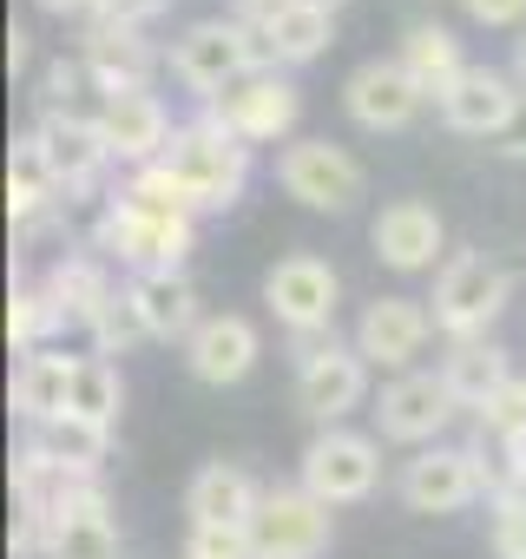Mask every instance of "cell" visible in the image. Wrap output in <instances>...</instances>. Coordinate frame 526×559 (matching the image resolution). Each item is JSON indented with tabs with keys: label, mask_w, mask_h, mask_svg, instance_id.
Instances as JSON below:
<instances>
[{
	"label": "cell",
	"mask_w": 526,
	"mask_h": 559,
	"mask_svg": "<svg viewBox=\"0 0 526 559\" xmlns=\"http://www.w3.org/2000/svg\"><path fill=\"white\" fill-rule=\"evenodd\" d=\"M277 185H284L297 204H310V211H349V204L362 198L369 171H362L343 145H330V139H297V145L277 152Z\"/></svg>",
	"instance_id": "cell-9"
},
{
	"label": "cell",
	"mask_w": 526,
	"mask_h": 559,
	"mask_svg": "<svg viewBox=\"0 0 526 559\" xmlns=\"http://www.w3.org/2000/svg\"><path fill=\"white\" fill-rule=\"evenodd\" d=\"M434 106H441L447 132H461V139H493V132H506L513 119H526V93H519L506 73H493V67H467Z\"/></svg>",
	"instance_id": "cell-13"
},
{
	"label": "cell",
	"mask_w": 526,
	"mask_h": 559,
	"mask_svg": "<svg viewBox=\"0 0 526 559\" xmlns=\"http://www.w3.org/2000/svg\"><path fill=\"white\" fill-rule=\"evenodd\" d=\"M382 480V448L369 435H349V428H323L310 448H303V493H316L323 507H349V500H369Z\"/></svg>",
	"instance_id": "cell-10"
},
{
	"label": "cell",
	"mask_w": 526,
	"mask_h": 559,
	"mask_svg": "<svg viewBox=\"0 0 526 559\" xmlns=\"http://www.w3.org/2000/svg\"><path fill=\"white\" fill-rule=\"evenodd\" d=\"M86 336L99 343V356H119V349H132V343H152L145 323H139V310H132V290H112V304L86 323Z\"/></svg>",
	"instance_id": "cell-33"
},
{
	"label": "cell",
	"mask_w": 526,
	"mask_h": 559,
	"mask_svg": "<svg viewBox=\"0 0 526 559\" xmlns=\"http://www.w3.org/2000/svg\"><path fill=\"white\" fill-rule=\"evenodd\" d=\"M237 8H256V0H237Z\"/></svg>",
	"instance_id": "cell-44"
},
{
	"label": "cell",
	"mask_w": 526,
	"mask_h": 559,
	"mask_svg": "<svg viewBox=\"0 0 526 559\" xmlns=\"http://www.w3.org/2000/svg\"><path fill=\"white\" fill-rule=\"evenodd\" d=\"M336 297H343V276L310 257V250H290L271 263V276H263V304L277 310V323L290 336H323L330 317H336Z\"/></svg>",
	"instance_id": "cell-8"
},
{
	"label": "cell",
	"mask_w": 526,
	"mask_h": 559,
	"mask_svg": "<svg viewBox=\"0 0 526 559\" xmlns=\"http://www.w3.org/2000/svg\"><path fill=\"white\" fill-rule=\"evenodd\" d=\"M47 14H86V0H40Z\"/></svg>",
	"instance_id": "cell-41"
},
{
	"label": "cell",
	"mask_w": 526,
	"mask_h": 559,
	"mask_svg": "<svg viewBox=\"0 0 526 559\" xmlns=\"http://www.w3.org/2000/svg\"><path fill=\"white\" fill-rule=\"evenodd\" d=\"M271 67V47H263L256 27H243L237 14L230 21H191L178 40H171V73L198 93V99H224L237 80Z\"/></svg>",
	"instance_id": "cell-2"
},
{
	"label": "cell",
	"mask_w": 526,
	"mask_h": 559,
	"mask_svg": "<svg viewBox=\"0 0 526 559\" xmlns=\"http://www.w3.org/2000/svg\"><path fill=\"white\" fill-rule=\"evenodd\" d=\"M80 60H86V73H93L99 93H145V80H152V47H145V34H139V27H119V21H93Z\"/></svg>",
	"instance_id": "cell-22"
},
{
	"label": "cell",
	"mask_w": 526,
	"mask_h": 559,
	"mask_svg": "<svg viewBox=\"0 0 526 559\" xmlns=\"http://www.w3.org/2000/svg\"><path fill=\"white\" fill-rule=\"evenodd\" d=\"M297 112H303L297 86H290L277 67H263V73L237 80L224 99H211V112H204V119H217V126H224V132H237L243 145H263V139H284V132L297 126Z\"/></svg>",
	"instance_id": "cell-11"
},
{
	"label": "cell",
	"mask_w": 526,
	"mask_h": 559,
	"mask_svg": "<svg viewBox=\"0 0 526 559\" xmlns=\"http://www.w3.org/2000/svg\"><path fill=\"white\" fill-rule=\"evenodd\" d=\"M125 290H132V310H139L152 343H191L198 336L204 317H198V290H191L184 270H139Z\"/></svg>",
	"instance_id": "cell-21"
},
{
	"label": "cell",
	"mask_w": 526,
	"mask_h": 559,
	"mask_svg": "<svg viewBox=\"0 0 526 559\" xmlns=\"http://www.w3.org/2000/svg\"><path fill=\"white\" fill-rule=\"evenodd\" d=\"M27 448H34L47 467H60V474L93 480L99 461L112 454V428H99V421H86V415H53V421H40V428L27 435Z\"/></svg>",
	"instance_id": "cell-25"
},
{
	"label": "cell",
	"mask_w": 526,
	"mask_h": 559,
	"mask_svg": "<svg viewBox=\"0 0 526 559\" xmlns=\"http://www.w3.org/2000/svg\"><path fill=\"white\" fill-rule=\"evenodd\" d=\"M158 165L184 185V198L198 211H230L237 191H243V178H250V145L237 132H224L217 119H191V126L171 132V145H165Z\"/></svg>",
	"instance_id": "cell-1"
},
{
	"label": "cell",
	"mask_w": 526,
	"mask_h": 559,
	"mask_svg": "<svg viewBox=\"0 0 526 559\" xmlns=\"http://www.w3.org/2000/svg\"><path fill=\"white\" fill-rule=\"evenodd\" d=\"M297 8H323V14H336V8H343V0H297Z\"/></svg>",
	"instance_id": "cell-43"
},
{
	"label": "cell",
	"mask_w": 526,
	"mask_h": 559,
	"mask_svg": "<svg viewBox=\"0 0 526 559\" xmlns=\"http://www.w3.org/2000/svg\"><path fill=\"white\" fill-rule=\"evenodd\" d=\"M53 198H60V178L47 171L34 132H27V139L14 145V158H8V211H14V224H34V217L53 211Z\"/></svg>",
	"instance_id": "cell-30"
},
{
	"label": "cell",
	"mask_w": 526,
	"mask_h": 559,
	"mask_svg": "<svg viewBox=\"0 0 526 559\" xmlns=\"http://www.w3.org/2000/svg\"><path fill=\"white\" fill-rule=\"evenodd\" d=\"M428 336H434V317H428L415 297H375V304L362 310V323H356V356H362L369 369L408 376V362L428 349Z\"/></svg>",
	"instance_id": "cell-14"
},
{
	"label": "cell",
	"mask_w": 526,
	"mask_h": 559,
	"mask_svg": "<svg viewBox=\"0 0 526 559\" xmlns=\"http://www.w3.org/2000/svg\"><path fill=\"white\" fill-rule=\"evenodd\" d=\"M256 356H263V336H256V323H250V317H237V310L204 317V323H198V336L184 343L191 376H198V382H211V389L243 382V376L256 369Z\"/></svg>",
	"instance_id": "cell-19"
},
{
	"label": "cell",
	"mask_w": 526,
	"mask_h": 559,
	"mask_svg": "<svg viewBox=\"0 0 526 559\" xmlns=\"http://www.w3.org/2000/svg\"><path fill=\"white\" fill-rule=\"evenodd\" d=\"M369 395V362L356 356V343H336L330 330L323 336H297V402L310 421H343L349 408H362Z\"/></svg>",
	"instance_id": "cell-5"
},
{
	"label": "cell",
	"mask_w": 526,
	"mask_h": 559,
	"mask_svg": "<svg viewBox=\"0 0 526 559\" xmlns=\"http://www.w3.org/2000/svg\"><path fill=\"white\" fill-rule=\"evenodd\" d=\"M454 395H447V382L441 376H421V369H408V376H395L388 389H382V402H375V421H382V441H408V448H434V435L454 421Z\"/></svg>",
	"instance_id": "cell-15"
},
{
	"label": "cell",
	"mask_w": 526,
	"mask_h": 559,
	"mask_svg": "<svg viewBox=\"0 0 526 559\" xmlns=\"http://www.w3.org/2000/svg\"><path fill=\"white\" fill-rule=\"evenodd\" d=\"M395 60H402V73H408V80H415V86H421L428 99H441V93H447V86H454V80L467 73V60H461V40H454L447 27H434V21L408 27V34H402V53H395Z\"/></svg>",
	"instance_id": "cell-27"
},
{
	"label": "cell",
	"mask_w": 526,
	"mask_h": 559,
	"mask_svg": "<svg viewBox=\"0 0 526 559\" xmlns=\"http://www.w3.org/2000/svg\"><path fill=\"white\" fill-rule=\"evenodd\" d=\"M99 132H106V145H112V158H125V165H158L165 158V145H171V112L158 106V93H106L99 99Z\"/></svg>",
	"instance_id": "cell-18"
},
{
	"label": "cell",
	"mask_w": 526,
	"mask_h": 559,
	"mask_svg": "<svg viewBox=\"0 0 526 559\" xmlns=\"http://www.w3.org/2000/svg\"><path fill=\"white\" fill-rule=\"evenodd\" d=\"M158 8H165V0H125L112 21H119V27H139V21H145V14H158Z\"/></svg>",
	"instance_id": "cell-39"
},
{
	"label": "cell",
	"mask_w": 526,
	"mask_h": 559,
	"mask_svg": "<svg viewBox=\"0 0 526 559\" xmlns=\"http://www.w3.org/2000/svg\"><path fill=\"white\" fill-rule=\"evenodd\" d=\"M40 290H47V297L80 323V330H86V323L112 304V276H106L93 257H60V263L47 270V284H40Z\"/></svg>",
	"instance_id": "cell-29"
},
{
	"label": "cell",
	"mask_w": 526,
	"mask_h": 559,
	"mask_svg": "<svg viewBox=\"0 0 526 559\" xmlns=\"http://www.w3.org/2000/svg\"><path fill=\"white\" fill-rule=\"evenodd\" d=\"M330 507L303 487H271L250 513V559H323L330 552Z\"/></svg>",
	"instance_id": "cell-7"
},
{
	"label": "cell",
	"mask_w": 526,
	"mask_h": 559,
	"mask_svg": "<svg viewBox=\"0 0 526 559\" xmlns=\"http://www.w3.org/2000/svg\"><path fill=\"white\" fill-rule=\"evenodd\" d=\"M34 145H40L47 171L60 178V191H86V185L106 171V158H112L99 119H86V112H40Z\"/></svg>",
	"instance_id": "cell-17"
},
{
	"label": "cell",
	"mask_w": 526,
	"mask_h": 559,
	"mask_svg": "<svg viewBox=\"0 0 526 559\" xmlns=\"http://www.w3.org/2000/svg\"><path fill=\"white\" fill-rule=\"evenodd\" d=\"M493 552L500 559H526V520L519 513H493Z\"/></svg>",
	"instance_id": "cell-38"
},
{
	"label": "cell",
	"mask_w": 526,
	"mask_h": 559,
	"mask_svg": "<svg viewBox=\"0 0 526 559\" xmlns=\"http://www.w3.org/2000/svg\"><path fill=\"white\" fill-rule=\"evenodd\" d=\"M119 408H125V382H119V369H112L106 356H80V376H73V402H67V415H86V421L112 428Z\"/></svg>",
	"instance_id": "cell-31"
},
{
	"label": "cell",
	"mask_w": 526,
	"mask_h": 559,
	"mask_svg": "<svg viewBox=\"0 0 526 559\" xmlns=\"http://www.w3.org/2000/svg\"><path fill=\"white\" fill-rule=\"evenodd\" d=\"M467 8V21H480V27H519L526 21V0H461Z\"/></svg>",
	"instance_id": "cell-37"
},
{
	"label": "cell",
	"mask_w": 526,
	"mask_h": 559,
	"mask_svg": "<svg viewBox=\"0 0 526 559\" xmlns=\"http://www.w3.org/2000/svg\"><path fill=\"white\" fill-rule=\"evenodd\" d=\"M421 99L428 93L402 73V60H362L349 73V86H343V106H349V119L362 132H402V126H415Z\"/></svg>",
	"instance_id": "cell-16"
},
{
	"label": "cell",
	"mask_w": 526,
	"mask_h": 559,
	"mask_svg": "<svg viewBox=\"0 0 526 559\" xmlns=\"http://www.w3.org/2000/svg\"><path fill=\"white\" fill-rule=\"evenodd\" d=\"M86 80H93V73H86V60H53V67H47V80H40L47 112H73V93H80Z\"/></svg>",
	"instance_id": "cell-36"
},
{
	"label": "cell",
	"mask_w": 526,
	"mask_h": 559,
	"mask_svg": "<svg viewBox=\"0 0 526 559\" xmlns=\"http://www.w3.org/2000/svg\"><path fill=\"white\" fill-rule=\"evenodd\" d=\"M513 80H526V40L513 47Z\"/></svg>",
	"instance_id": "cell-42"
},
{
	"label": "cell",
	"mask_w": 526,
	"mask_h": 559,
	"mask_svg": "<svg viewBox=\"0 0 526 559\" xmlns=\"http://www.w3.org/2000/svg\"><path fill=\"white\" fill-rule=\"evenodd\" d=\"M506 297H513V284H506V270L493 263V257H480V250H454L447 263H441V276H434V330L441 336H454V343H480L487 336V323L506 310Z\"/></svg>",
	"instance_id": "cell-3"
},
{
	"label": "cell",
	"mask_w": 526,
	"mask_h": 559,
	"mask_svg": "<svg viewBox=\"0 0 526 559\" xmlns=\"http://www.w3.org/2000/svg\"><path fill=\"white\" fill-rule=\"evenodd\" d=\"M441 382H447V395H454L461 408H487V402L513 382V369H506V349H493V343L480 336V343H454V349H447Z\"/></svg>",
	"instance_id": "cell-28"
},
{
	"label": "cell",
	"mask_w": 526,
	"mask_h": 559,
	"mask_svg": "<svg viewBox=\"0 0 526 559\" xmlns=\"http://www.w3.org/2000/svg\"><path fill=\"white\" fill-rule=\"evenodd\" d=\"M480 428H487L500 448L519 454V448H526V382H506V389L480 408Z\"/></svg>",
	"instance_id": "cell-34"
},
{
	"label": "cell",
	"mask_w": 526,
	"mask_h": 559,
	"mask_svg": "<svg viewBox=\"0 0 526 559\" xmlns=\"http://www.w3.org/2000/svg\"><path fill=\"white\" fill-rule=\"evenodd\" d=\"M369 243H375V257L388 263V270H434V257H441V211L434 204H421V198H395V204H382V217L369 224Z\"/></svg>",
	"instance_id": "cell-20"
},
{
	"label": "cell",
	"mask_w": 526,
	"mask_h": 559,
	"mask_svg": "<svg viewBox=\"0 0 526 559\" xmlns=\"http://www.w3.org/2000/svg\"><path fill=\"white\" fill-rule=\"evenodd\" d=\"M198 230H191V211H158V204H139V198H112V211L99 217V250H112L119 263L132 270H178L191 257Z\"/></svg>",
	"instance_id": "cell-4"
},
{
	"label": "cell",
	"mask_w": 526,
	"mask_h": 559,
	"mask_svg": "<svg viewBox=\"0 0 526 559\" xmlns=\"http://www.w3.org/2000/svg\"><path fill=\"white\" fill-rule=\"evenodd\" d=\"M40 559H125L119 546V526L106 513V493L99 480H60L53 500H47V539H40Z\"/></svg>",
	"instance_id": "cell-6"
},
{
	"label": "cell",
	"mask_w": 526,
	"mask_h": 559,
	"mask_svg": "<svg viewBox=\"0 0 526 559\" xmlns=\"http://www.w3.org/2000/svg\"><path fill=\"white\" fill-rule=\"evenodd\" d=\"M184 559H250V526H191Z\"/></svg>",
	"instance_id": "cell-35"
},
{
	"label": "cell",
	"mask_w": 526,
	"mask_h": 559,
	"mask_svg": "<svg viewBox=\"0 0 526 559\" xmlns=\"http://www.w3.org/2000/svg\"><path fill=\"white\" fill-rule=\"evenodd\" d=\"M256 500H263V487H256L243 467H230V461L198 467L191 487H184V513H191V526H250Z\"/></svg>",
	"instance_id": "cell-23"
},
{
	"label": "cell",
	"mask_w": 526,
	"mask_h": 559,
	"mask_svg": "<svg viewBox=\"0 0 526 559\" xmlns=\"http://www.w3.org/2000/svg\"><path fill=\"white\" fill-rule=\"evenodd\" d=\"M256 34H263V47H271V67H310L316 53H330V40H336V14L284 0V8L263 21Z\"/></svg>",
	"instance_id": "cell-26"
},
{
	"label": "cell",
	"mask_w": 526,
	"mask_h": 559,
	"mask_svg": "<svg viewBox=\"0 0 526 559\" xmlns=\"http://www.w3.org/2000/svg\"><path fill=\"white\" fill-rule=\"evenodd\" d=\"M8 67H14V73H21V67H27V34H21V27H14V34H8Z\"/></svg>",
	"instance_id": "cell-40"
},
{
	"label": "cell",
	"mask_w": 526,
	"mask_h": 559,
	"mask_svg": "<svg viewBox=\"0 0 526 559\" xmlns=\"http://www.w3.org/2000/svg\"><path fill=\"white\" fill-rule=\"evenodd\" d=\"M73 376H80V356H60V349H34V356H21V362H14V415H21L27 428L67 415V402H73Z\"/></svg>",
	"instance_id": "cell-24"
},
{
	"label": "cell",
	"mask_w": 526,
	"mask_h": 559,
	"mask_svg": "<svg viewBox=\"0 0 526 559\" xmlns=\"http://www.w3.org/2000/svg\"><path fill=\"white\" fill-rule=\"evenodd\" d=\"M480 493H487V467L474 448H421L402 467V500L415 513H461Z\"/></svg>",
	"instance_id": "cell-12"
},
{
	"label": "cell",
	"mask_w": 526,
	"mask_h": 559,
	"mask_svg": "<svg viewBox=\"0 0 526 559\" xmlns=\"http://www.w3.org/2000/svg\"><path fill=\"white\" fill-rule=\"evenodd\" d=\"M73 317L47 297V290H14V310H8V336H14V349L21 356H34V349H53V336L67 330Z\"/></svg>",
	"instance_id": "cell-32"
}]
</instances>
